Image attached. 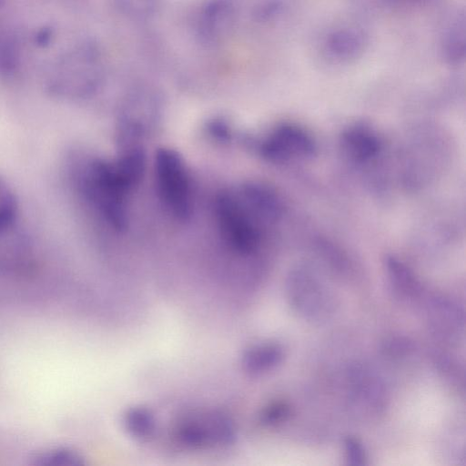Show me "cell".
<instances>
[{
	"label": "cell",
	"mask_w": 466,
	"mask_h": 466,
	"mask_svg": "<svg viewBox=\"0 0 466 466\" xmlns=\"http://www.w3.org/2000/svg\"><path fill=\"white\" fill-rule=\"evenodd\" d=\"M74 179L81 194L116 230L127 222V200L135 187L119 170L115 160L89 157L77 161Z\"/></svg>",
	"instance_id": "obj_1"
},
{
	"label": "cell",
	"mask_w": 466,
	"mask_h": 466,
	"mask_svg": "<svg viewBox=\"0 0 466 466\" xmlns=\"http://www.w3.org/2000/svg\"><path fill=\"white\" fill-rule=\"evenodd\" d=\"M450 143L436 126L415 127L399 148L398 180L404 189L420 191L431 185L443 171L450 154Z\"/></svg>",
	"instance_id": "obj_2"
},
{
	"label": "cell",
	"mask_w": 466,
	"mask_h": 466,
	"mask_svg": "<svg viewBox=\"0 0 466 466\" xmlns=\"http://www.w3.org/2000/svg\"><path fill=\"white\" fill-rule=\"evenodd\" d=\"M170 438L186 450L221 449L235 442L237 430L234 420L226 412L201 409L178 416L171 426Z\"/></svg>",
	"instance_id": "obj_3"
},
{
	"label": "cell",
	"mask_w": 466,
	"mask_h": 466,
	"mask_svg": "<svg viewBox=\"0 0 466 466\" xmlns=\"http://www.w3.org/2000/svg\"><path fill=\"white\" fill-rule=\"evenodd\" d=\"M215 217L226 246L240 256L258 251L262 241V227L243 205L237 193L222 192L215 200Z\"/></svg>",
	"instance_id": "obj_4"
},
{
	"label": "cell",
	"mask_w": 466,
	"mask_h": 466,
	"mask_svg": "<svg viewBox=\"0 0 466 466\" xmlns=\"http://www.w3.org/2000/svg\"><path fill=\"white\" fill-rule=\"evenodd\" d=\"M244 143L262 158L274 164L307 162L318 151L313 136L303 127L289 122L277 125L262 137H246Z\"/></svg>",
	"instance_id": "obj_5"
},
{
	"label": "cell",
	"mask_w": 466,
	"mask_h": 466,
	"mask_svg": "<svg viewBox=\"0 0 466 466\" xmlns=\"http://www.w3.org/2000/svg\"><path fill=\"white\" fill-rule=\"evenodd\" d=\"M155 177L157 192L167 211L185 221L192 213L189 174L182 157L174 149L162 147L155 155Z\"/></svg>",
	"instance_id": "obj_6"
},
{
	"label": "cell",
	"mask_w": 466,
	"mask_h": 466,
	"mask_svg": "<svg viewBox=\"0 0 466 466\" xmlns=\"http://www.w3.org/2000/svg\"><path fill=\"white\" fill-rule=\"evenodd\" d=\"M339 149L348 164L368 175L374 171L376 177L383 161L384 143L370 124L357 121L345 127L339 137Z\"/></svg>",
	"instance_id": "obj_7"
},
{
	"label": "cell",
	"mask_w": 466,
	"mask_h": 466,
	"mask_svg": "<svg viewBox=\"0 0 466 466\" xmlns=\"http://www.w3.org/2000/svg\"><path fill=\"white\" fill-rule=\"evenodd\" d=\"M66 78L55 86L63 95L86 96L95 93L104 79L105 66L100 48L91 42L77 47L68 62Z\"/></svg>",
	"instance_id": "obj_8"
},
{
	"label": "cell",
	"mask_w": 466,
	"mask_h": 466,
	"mask_svg": "<svg viewBox=\"0 0 466 466\" xmlns=\"http://www.w3.org/2000/svg\"><path fill=\"white\" fill-rule=\"evenodd\" d=\"M287 292L292 307L305 318L319 319L328 313V292L309 265H299L290 270Z\"/></svg>",
	"instance_id": "obj_9"
},
{
	"label": "cell",
	"mask_w": 466,
	"mask_h": 466,
	"mask_svg": "<svg viewBox=\"0 0 466 466\" xmlns=\"http://www.w3.org/2000/svg\"><path fill=\"white\" fill-rule=\"evenodd\" d=\"M237 22V10L231 0H208L197 17L196 34L207 46H217L228 39Z\"/></svg>",
	"instance_id": "obj_10"
},
{
	"label": "cell",
	"mask_w": 466,
	"mask_h": 466,
	"mask_svg": "<svg viewBox=\"0 0 466 466\" xmlns=\"http://www.w3.org/2000/svg\"><path fill=\"white\" fill-rule=\"evenodd\" d=\"M237 195L254 218L265 228L279 223L285 213L280 195L265 183L246 182L238 189Z\"/></svg>",
	"instance_id": "obj_11"
},
{
	"label": "cell",
	"mask_w": 466,
	"mask_h": 466,
	"mask_svg": "<svg viewBox=\"0 0 466 466\" xmlns=\"http://www.w3.org/2000/svg\"><path fill=\"white\" fill-rule=\"evenodd\" d=\"M362 31L354 27H340L330 31L325 37L326 55L338 63H348L359 58L366 47Z\"/></svg>",
	"instance_id": "obj_12"
},
{
	"label": "cell",
	"mask_w": 466,
	"mask_h": 466,
	"mask_svg": "<svg viewBox=\"0 0 466 466\" xmlns=\"http://www.w3.org/2000/svg\"><path fill=\"white\" fill-rule=\"evenodd\" d=\"M284 353L280 345L260 342L247 347L240 356L242 370L249 376H260L279 366Z\"/></svg>",
	"instance_id": "obj_13"
},
{
	"label": "cell",
	"mask_w": 466,
	"mask_h": 466,
	"mask_svg": "<svg viewBox=\"0 0 466 466\" xmlns=\"http://www.w3.org/2000/svg\"><path fill=\"white\" fill-rule=\"evenodd\" d=\"M122 423L127 435L139 441L154 437L158 426L155 412L143 405L128 408L123 414Z\"/></svg>",
	"instance_id": "obj_14"
},
{
	"label": "cell",
	"mask_w": 466,
	"mask_h": 466,
	"mask_svg": "<svg viewBox=\"0 0 466 466\" xmlns=\"http://www.w3.org/2000/svg\"><path fill=\"white\" fill-rule=\"evenodd\" d=\"M441 54L451 66H461L465 60V17L458 15L446 31L441 42Z\"/></svg>",
	"instance_id": "obj_15"
},
{
	"label": "cell",
	"mask_w": 466,
	"mask_h": 466,
	"mask_svg": "<svg viewBox=\"0 0 466 466\" xmlns=\"http://www.w3.org/2000/svg\"><path fill=\"white\" fill-rule=\"evenodd\" d=\"M117 11L128 19L145 21L153 17L162 0H114Z\"/></svg>",
	"instance_id": "obj_16"
},
{
	"label": "cell",
	"mask_w": 466,
	"mask_h": 466,
	"mask_svg": "<svg viewBox=\"0 0 466 466\" xmlns=\"http://www.w3.org/2000/svg\"><path fill=\"white\" fill-rule=\"evenodd\" d=\"M83 458L68 448H56L38 453L33 458V464L39 466H76L83 463Z\"/></svg>",
	"instance_id": "obj_17"
},
{
	"label": "cell",
	"mask_w": 466,
	"mask_h": 466,
	"mask_svg": "<svg viewBox=\"0 0 466 466\" xmlns=\"http://www.w3.org/2000/svg\"><path fill=\"white\" fill-rule=\"evenodd\" d=\"M16 212L15 196L7 183L0 178V236L13 225Z\"/></svg>",
	"instance_id": "obj_18"
},
{
	"label": "cell",
	"mask_w": 466,
	"mask_h": 466,
	"mask_svg": "<svg viewBox=\"0 0 466 466\" xmlns=\"http://www.w3.org/2000/svg\"><path fill=\"white\" fill-rule=\"evenodd\" d=\"M206 130L208 136L218 142L226 143L230 141L232 137L231 127L223 118L209 120L206 126Z\"/></svg>",
	"instance_id": "obj_19"
},
{
	"label": "cell",
	"mask_w": 466,
	"mask_h": 466,
	"mask_svg": "<svg viewBox=\"0 0 466 466\" xmlns=\"http://www.w3.org/2000/svg\"><path fill=\"white\" fill-rule=\"evenodd\" d=\"M289 412V406L286 403L274 402L262 410L260 420L265 424H274L284 420Z\"/></svg>",
	"instance_id": "obj_20"
},
{
	"label": "cell",
	"mask_w": 466,
	"mask_h": 466,
	"mask_svg": "<svg viewBox=\"0 0 466 466\" xmlns=\"http://www.w3.org/2000/svg\"><path fill=\"white\" fill-rule=\"evenodd\" d=\"M280 0H267L256 7L254 15L258 21H268L277 16L282 10Z\"/></svg>",
	"instance_id": "obj_21"
},
{
	"label": "cell",
	"mask_w": 466,
	"mask_h": 466,
	"mask_svg": "<svg viewBox=\"0 0 466 466\" xmlns=\"http://www.w3.org/2000/svg\"><path fill=\"white\" fill-rule=\"evenodd\" d=\"M347 459L352 465H362L365 460V452L362 445L354 438L345 441Z\"/></svg>",
	"instance_id": "obj_22"
}]
</instances>
